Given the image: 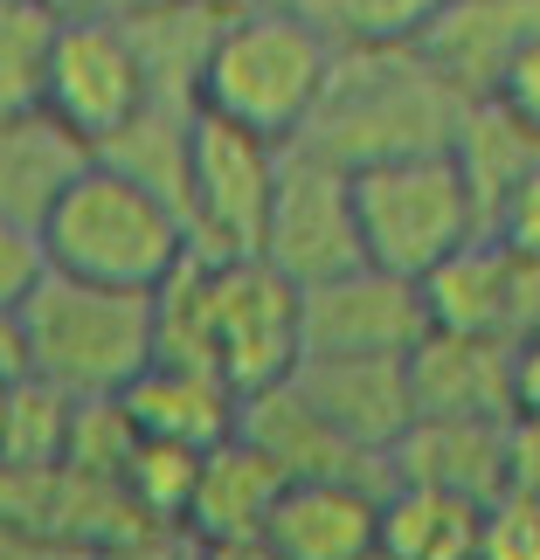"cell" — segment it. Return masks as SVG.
<instances>
[{"mask_svg": "<svg viewBox=\"0 0 540 560\" xmlns=\"http://www.w3.org/2000/svg\"><path fill=\"white\" fill-rule=\"evenodd\" d=\"M160 312V360L222 374L243 401L285 387L306 368V291L277 264H194L153 298Z\"/></svg>", "mask_w": 540, "mask_h": 560, "instance_id": "1", "label": "cell"}, {"mask_svg": "<svg viewBox=\"0 0 540 560\" xmlns=\"http://www.w3.org/2000/svg\"><path fill=\"white\" fill-rule=\"evenodd\" d=\"M8 381H49L77 401H118L160 360V312L139 291L49 277L28 305L0 312Z\"/></svg>", "mask_w": 540, "mask_h": 560, "instance_id": "2", "label": "cell"}, {"mask_svg": "<svg viewBox=\"0 0 540 560\" xmlns=\"http://www.w3.org/2000/svg\"><path fill=\"white\" fill-rule=\"evenodd\" d=\"M333 70H340V42L298 0H277V8L222 21V35L202 62V83H194V112L264 132L277 145H298L333 91Z\"/></svg>", "mask_w": 540, "mask_h": 560, "instance_id": "3", "label": "cell"}, {"mask_svg": "<svg viewBox=\"0 0 540 560\" xmlns=\"http://www.w3.org/2000/svg\"><path fill=\"white\" fill-rule=\"evenodd\" d=\"M42 243H49L62 277L104 291H139V298H160L194 264L187 214L112 160H97L62 194V208L42 222Z\"/></svg>", "mask_w": 540, "mask_h": 560, "instance_id": "4", "label": "cell"}, {"mask_svg": "<svg viewBox=\"0 0 540 560\" xmlns=\"http://www.w3.org/2000/svg\"><path fill=\"white\" fill-rule=\"evenodd\" d=\"M354 208H360V243L367 264L388 277H437L458 249L485 243V208L471 194L458 153H402L375 160L354 174Z\"/></svg>", "mask_w": 540, "mask_h": 560, "instance_id": "5", "label": "cell"}, {"mask_svg": "<svg viewBox=\"0 0 540 560\" xmlns=\"http://www.w3.org/2000/svg\"><path fill=\"white\" fill-rule=\"evenodd\" d=\"M285 153L264 132H243L229 118L194 112L187 132V235L194 256L208 264H250V256L271 249V214H277V187H285Z\"/></svg>", "mask_w": 540, "mask_h": 560, "instance_id": "6", "label": "cell"}, {"mask_svg": "<svg viewBox=\"0 0 540 560\" xmlns=\"http://www.w3.org/2000/svg\"><path fill=\"white\" fill-rule=\"evenodd\" d=\"M153 104H160V83H153V62H146L133 21L77 14L70 28H62L56 77H49V112L70 125V132H83L97 153H112Z\"/></svg>", "mask_w": 540, "mask_h": 560, "instance_id": "7", "label": "cell"}, {"mask_svg": "<svg viewBox=\"0 0 540 560\" xmlns=\"http://www.w3.org/2000/svg\"><path fill=\"white\" fill-rule=\"evenodd\" d=\"M264 264H277L298 291H319V284H333V277H347V270H367L360 208H354V166L326 160L319 145H291Z\"/></svg>", "mask_w": 540, "mask_h": 560, "instance_id": "8", "label": "cell"}, {"mask_svg": "<svg viewBox=\"0 0 540 560\" xmlns=\"http://www.w3.org/2000/svg\"><path fill=\"white\" fill-rule=\"evenodd\" d=\"M291 387L306 395L319 416H326L340 436L367 457H395L402 436L423 422L416 408V381H409V353H312L306 368L291 374ZM395 470V464H388Z\"/></svg>", "mask_w": 540, "mask_h": 560, "instance_id": "9", "label": "cell"}, {"mask_svg": "<svg viewBox=\"0 0 540 560\" xmlns=\"http://www.w3.org/2000/svg\"><path fill=\"white\" fill-rule=\"evenodd\" d=\"M429 339L423 284L388 270H347L333 284L306 291V360L312 353H416Z\"/></svg>", "mask_w": 540, "mask_h": 560, "instance_id": "10", "label": "cell"}, {"mask_svg": "<svg viewBox=\"0 0 540 560\" xmlns=\"http://www.w3.org/2000/svg\"><path fill=\"white\" fill-rule=\"evenodd\" d=\"M513 368L520 347L513 339H464V332H429L409 353L423 422H520L513 401Z\"/></svg>", "mask_w": 540, "mask_h": 560, "instance_id": "11", "label": "cell"}, {"mask_svg": "<svg viewBox=\"0 0 540 560\" xmlns=\"http://www.w3.org/2000/svg\"><path fill=\"white\" fill-rule=\"evenodd\" d=\"M97 160H104L97 145L70 132L49 104L42 112H0V222L42 229Z\"/></svg>", "mask_w": 540, "mask_h": 560, "instance_id": "12", "label": "cell"}, {"mask_svg": "<svg viewBox=\"0 0 540 560\" xmlns=\"http://www.w3.org/2000/svg\"><path fill=\"white\" fill-rule=\"evenodd\" d=\"M118 401L139 422L146 443H174V450H194V457H215L222 443H235L243 436V416H250V401L222 374L174 368V360H153Z\"/></svg>", "mask_w": 540, "mask_h": 560, "instance_id": "13", "label": "cell"}, {"mask_svg": "<svg viewBox=\"0 0 540 560\" xmlns=\"http://www.w3.org/2000/svg\"><path fill=\"white\" fill-rule=\"evenodd\" d=\"M527 42H540V0H450L423 42V62L464 104H479L499 91V77Z\"/></svg>", "mask_w": 540, "mask_h": 560, "instance_id": "14", "label": "cell"}, {"mask_svg": "<svg viewBox=\"0 0 540 560\" xmlns=\"http://www.w3.org/2000/svg\"><path fill=\"white\" fill-rule=\"evenodd\" d=\"M381 485L306 478L271 512L264 540L285 560H381Z\"/></svg>", "mask_w": 540, "mask_h": 560, "instance_id": "15", "label": "cell"}, {"mask_svg": "<svg viewBox=\"0 0 540 560\" xmlns=\"http://www.w3.org/2000/svg\"><path fill=\"white\" fill-rule=\"evenodd\" d=\"M513 429L520 422H416L388 457L395 485H437L458 499L499 505L513 491Z\"/></svg>", "mask_w": 540, "mask_h": 560, "instance_id": "16", "label": "cell"}, {"mask_svg": "<svg viewBox=\"0 0 540 560\" xmlns=\"http://www.w3.org/2000/svg\"><path fill=\"white\" fill-rule=\"evenodd\" d=\"M243 436H250L256 450H271V457L285 464L291 485H306V478H347V485H381V491L395 485V470H388L381 457H367V450H354L306 395H298L291 381L250 401Z\"/></svg>", "mask_w": 540, "mask_h": 560, "instance_id": "17", "label": "cell"}, {"mask_svg": "<svg viewBox=\"0 0 540 560\" xmlns=\"http://www.w3.org/2000/svg\"><path fill=\"white\" fill-rule=\"evenodd\" d=\"M291 491L285 464L271 457V450H256L250 436L222 443L215 457L202 464V491H194V520L187 533L202 547H222V540H264L271 533V512L277 499Z\"/></svg>", "mask_w": 540, "mask_h": 560, "instance_id": "18", "label": "cell"}, {"mask_svg": "<svg viewBox=\"0 0 540 560\" xmlns=\"http://www.w3.org/2000/svg\"><path fill=\"white\" fill-rule=\"evenodd\" d=\"M485 512L492 505L437 491V485H388L381 560H479L485 553Z\"/></svg>", "mask_w": 540, "mask_h": 560, "instance_id": "19", "label": "cell"}, {"mask_svg": "<svg viewBox=\"0 0 540 560\" xmlns=\"http://www.w3.org/2000/svg\"><path fill=\"white\" fill-rule=\"evenodd\" d=\"M70 14L49 0H0V112H42Z\"/></svg>", "mask_w": 540, "mask_h": 560, "instance_id": "20", "label": "cell"}, {"mask_svg": "<svg viewBox=\"0 0 540 560\" xmlns=\"http://www.w3.org/2000/svg\"><path fill=\"white\" fill-rule=\"evenodd\" d=\"M77 395L49 381H8V408H0V470H56L70 464L77 443Z\"/></svg>", "mask_w": 540, "mask_h": 560, "instance_id": "21", "label": "cell"}, {"mask_svg": "<svg viewBox=\"0 0 540 560\" xmlns=\"http://www.w3.org/2000/svg\"><path fill=\"white\" fill-rule=\"evenodd\" d=\"M340 49H423L450 0H298Z\"/></svg>", "mask_w": 540, "mask_h": 560, "instance_id": "22", "label": "cell"}, {"mask_svg": "<svg viewBox=\"0 0 540 560\" xmlns=\"http://www.w3.org/2000/svg\"><path fill=\"white\" fill-rule=\"evenodd\" d=\"M202 464L194 450H174V443H139L133 470H125V491H133V505L146 512L153 526H181L194 520V491H202Z\"/></svg>", "mask_w": 540, "mask_h": 560, "instance_id": "23", "label": "cell"}, {"mask_svg": "<svg viewBox=\"0 0 540 560\" xmlns=\"http://www.w3.org/2000/svg\"><path fill=\"white\" fill-rule=\"evenodd\" d=\"M479 560H540V505L520 499V491H506L485 512V553Z\"/></svg>", "mask_w": 540, "mask_h": 560, "instance_id": "24", "label": "cell"}, {"mask_svg": "<svg viewBox=\"0 0 540 560\" xmlns=\"http://www.w3.org/2000/svg\"><path fill=\"white\" fill-rule=\"evenodd\" d=\"M485 235H492V243H506L520 264H540V174H527L520 187L506 194Z\"/></svg>", "mask_w": 540, "mask_h": 560, "instance_id": "25", "label": "cell"}, {"mask_svg": "<svg viewBox=\"0 0 540 560\" xmlns=\"http://www.w3.org/2000/svg\"><path fill=\"white\" fill-rule=\"evenodd\" d=\"M492 97H499L506 112H513V118H520L527 132L540 139V42H527V49L513 56V70L499 77V91H492Z\"/></svg>", "mask_w": 540, "mask_h": 560, "instance_id": "26", "label": "cell"}, {"mask_svg": "<svg viewBox=\"0 0 540 560\" xmlns=\"http://www.w3.org/2000/svg\"><path fill=\"white\" fill-rule=\"evenodd\" d=\"M104 560H202V540L181 533V526H146L133 540H118Z\"/></svg>", "mask_w": 540, "mask_h": 560, "instance_id": "27", "label": "cell"}, {"mask_svg": "<svg viewBox=\"0 0 540 560\" xmlns=\"http://www.w3.org/2000/svg\"><path fill=\"white\" fill-rule=\"evenodd\" d=\"M513 491L540 505V429L533 422L513 429Z\"/></svg>", "mask_w": 540, "mask_h": 560, "instance_id": "28", "label": "cell"}, {"mask_svg": "<svg viewBox=\"0 0 540 560\" xmlns=\"http://www.w3.org/2000/svg\"><path fill=\"white\" fill-rule=\"evenodd\" d=\"M513 401H520V422L540 429V332L520 339V368H513Z\"/></svg>", "mask_w": 540, "mask_h": 560, "instance_id": "29", "label": "cell"}, {"mask_svg": "<svg viewBox=\"0 0 540 560\" xmlns=\"http://www.w3.org/2000/svg\"><path fill=\"white\" fill-rule=\"evenodd\" d=\"M0 560H104L97 547H70V540H35V533H8Z\"/></svg>", "mask_w": 540, "mask_h": 560, "instance_id": "30", "label": "cell"}, {"mask_svg": "<svg viewBox=\"0 0 540 560\" xmlns=\"http://www.w3.org/2000/svg\"><path fill=\"white\" fill-rule=\"evenodd\" d=\"M174 8H194V0H104L97 14H118V21H153V14H174Z\"/></svg>", "mask_w": 540, "mask_h": 560, "instance_id": "31", "label": "cell"}, {"mask_svg": "<svg viewBox=\"0 0 540 560\" xmlns=\"http://www.w3.org/2000/svg\"><path fill=\"white\" fill-rule=\"evenodd\" d=\"M202 560H285L271 540H222V547H202Z\"/></svg>", "mask_w": 540, "mask_h": 560, "instance_id": "32", "label": "cell"}, {"mask_svg": "<svg viewBox=\"0 0 540 560\" xmlns=\"http://www.w3.org/2000/svg\"><path fill=\"white\" fill-rule=\"evenodd\" d=\"M49 8H56V14H70V21H77V14H97V8H104V0H49Z\"/></svg>", "mask_w": 540, "mask_h": 560, "instance_id": "33", "label": "cell"}]
</instances>
